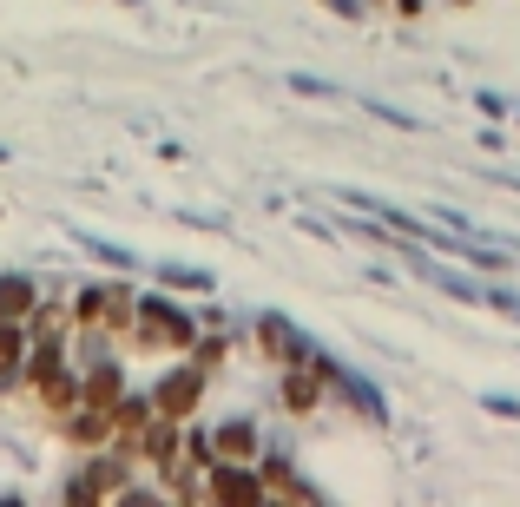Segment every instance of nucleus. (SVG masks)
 Here are the masks:
<instances>
[{"label": "nucleus", "instance_id": "obj_3", "mask_svg": "<svg viewBox=\"0 0 520 507\" xmlns=\"http://www.w3.org/2000/svg\"><path fill=\"white\" fill-rule=\"evenodd\" d=\"M27 343L33 336L20 330V323H0V382H14L20 369H27Z\"/></svg>", "mask_w": 520, "mask_h": 507}, {"label": "nucleus", "instance_id": "obj_2", "mask_svg": "<svg viewBox=\"0 0 520 507\" xmlns=\"http://www.w3.org/2000/svg\"><path fill=\"white\" fill-rule=\"evenodd\" d=\"M40 310V290L27 277H0V323H27Z\"/></svg>", "mask_w": 520, "mask_h": 507}, {"label": "nucleus", "instance_id": "obj_1", "mask_svg": "<svg viewBox=\"0 0 520 507\" xmlns=\"http://www.w3.org/2000/svg\"><path fill=\"white\" fill-rule=\"evenodd\" d=\"M139 343H145V349H185V343H191V323L178 317L172 303L145 297V303H139Z\"/></svg>", "mask_w": 520, "mask_h": 507}]
</instances>
